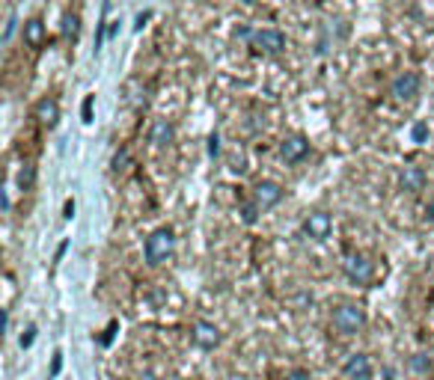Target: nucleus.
I'll list each match as a JSON object with an SVG mask.
<instances>
[{
	"instance_id": "18",
	"label": "nucleus",
	"mask_w": 434,
	"mask_h": 380,
	"mask_svg": "<svg viewBox=\"0 0 434 380\" xmlns=\"http://www.w3.org/2000/svg\"><path fill=\"white\" fill-rule=\"evenodd\" d=\"M33 181H36V167H33V163H27V167L18 173V185H21V190L33 188Z\"/></svg>"
},
{
	"instance_id": "30",
	"label": "nucleus",
	"mask_w": 434,
	"mask_h": 380,
	"mask_svg": "<svg viewBox=\"0 0 434 380\" xmlns=\"http://www.w3.org/2000/svg\"><path fill=\"white\" fill-rule=\"evenodd\" d=\"M241 4H256V0H241Z\"/></svg>"
},
{
	"instance_id": "24",
	"label": "nucleus",
	"mask_w": 434,
	"mask_h": 380,
	"mask_svg": "<svg viewBox=\"0 0 434 380\" xmlns=\"http://www.w3.org/2000/svg\"><path fill=\"white\" fill-rule=\"evenodd\" d=\"M149 18H152V12H140V15H137V24H134V30H143Z\"/></svg>"
},
{
	"instance_id": "16",
	"label": "nucleus",
	"mask_w": 434,
	"mask_h": 380,
	"mask_svg": "<svg viewBox=\"0 0 434 380\" xmlns=\"http://www.w3.org/2000/svg\"><path fill=\"white\" fill-rule=\"evenodd\" d=\"M259 214H262V208L253 202V200H250V202H244L241 205V220L247 223V226H253L256 220H259Z\"/></svg>"
},
{
	"instance_id": "7",
	"label": "nucleus",
	"mask_w": 434,
	"mask_h": 380,
	"mask_svg": "<svg viewBox=\"0 0 434 380\" xmlns=\"http://www.w3.org/2000/svg\"><path fill=\"white\" fill-rule=\"evenodd\" d=\"M372 273H375V264L366 259L363 253H351L345 259V276L351 279V283H357V286H366L372 279Z\"/></svg>"
},
{
	"instance_id": "11",
	"label": "nucleus",
	"mask_w": 434,
	"mask_h": 380,
	"mask_svg": "<svg viewBox=\"0 0 434 380\" xmlns=\"http://www.w3.org/2000/svg\"><path fill=\"white\" fill-rule=\"evenodd\" d=\"M173 140H176V125L170 119H155L152 128H149V143L155 148H166L173 146Z\"/></svg>"
},
{
	"instance_id": "29",
	"label": "nucleus",
	"mask_w": 434,
	"mask_h": 380,
	"mask_svg": "<svg viewBox=\"0 0 434 380\" xmlns=\"http://www.w3.org/2000/svg\"><path fill=\"white\" fill-rule=\"evenodd\" d=\"M425 214H428V220H431V223H434V200H431V202H428V208H425Z\"/></svg>"
},
{
	"instance_id": "14",
	"label": "nucleus",
	"mask_w": 434,
	"mask_h": 380,
	"mask_svg": "<svg viewBox=\"0 0 434 380\" xmlns=\"http://www.w3.org/2000/svg\"><path fill=\"white\" fill-rule=\"evenodd\" d=\"M21 36H24V45H27V48H42L45 39H48L45 21H42V18H30V21H24Z\"/></svg>"
},
{
	"instance_id": "26",
	"label": "nucleus",
	"mask_w": 434,
	"mask_h": 380,
	"mask_svg": "<svg viewBox=\"0 0 434 380\" xmlns=\"http://www.w3.org/2000/svg\"><path fill=\"white\" fill-rule=\"evenodd\" d=\"M63 217H65V220H72V217H75V202H72V200L65 202V214H63Z\"/></svg>"
},
{
	"instance_id": "3",
	"label": "nucleus",
	"mask_w": 434,
	"mask_h": 380,
	"mask_svg": "<svg viewBox=\"0 0 434 380\" xmlns=\"http://www.w3.org/2000/svg\"><path fill=\"white\" fill-rule=\"evenodd\" d=\"M250 48L256 54H265V57H277L286 51V33L277 30V27H262V30H253V36L247 39Z\"/></svg>"
},
{
	"instance_id": "25",
	"label": "nucleus",
	"mask_w": 434,
	"mask_h": 380,
	"mask_svg": "<svg viewBox=\"0 0 434 380\" xmlns=\"http://www.w3.org/2000/svg\"><path fill=\"white\" fill-rule=\"evenodd\" d=\"M286 380H309V374H307V371H300V369H297V371H292V374H289V377H286Z\"/></svg>"
},
{
	"instance_id": "17",
	"label": "nucleus",
	"mask_w": 434,
	"mask_h": 380,
	"mask_svg": "<svg viewBox=\"0 0 434 380\" xmlns=\"http://www.w3.org/2000/svg\"><path fill=\"white\" fill-rule=\"evenodd\" d=\"M411 369H413L416 374H428V371H431V357H428V354H413V357H411Z\"/></svg>"
},
{
	"instance_id": "22",
	"label": "nucleus",
	"mask_w": 434,
	"mask_h": 380,
	"mask_svg": "<svg viewBox=\"0 0 434 380\" xmlns=\"http://www.w3.org/2000/svg\"><path fill=\"white\" fill-rule=\"evenodd\" d=\"M92 102H95V98L87 95V102H83V122H92Z\"/></svg>"
},
{
	"instance_id": "23",
	"label": "nucleus",
	"mask_w": 434,
	"mask_h": 380,
	"mask_svg": "<svg viewBox=\"0 0 434 380\" xmlns=\"http://www.w3.org/2000/svg\"><path fill=\"white\" fill-rule=\"evenodd\" d=\"M15 24H18V18H15V15H9V21H6V30H4V42H9V39H12V33H15Z\"/></svg>"
},
{
	"instance_id": "8",
	"label": "nucleus",
	"mask_w": 434,
	"mask_h": 380,
	"mask_svg": "<svg viewBox=\"0 0 434 380\" xmlns=\"http://www.w3.org/2000/svg\"><path fill=\"white\" fill-rule=\"evenodd\" d=\"M191 339L199 351H214L221 344V330H217L211 321H196L191 330Z\"/></svg>"
},
{
	"instance_id": "1",
	"label": "nucleus",
	"mask_w": 434,
	"mask_h": 380,
	"mask_svg": "<svg viewBox=\"0 0 434 380\" xmlns=\"http://www.w3.org/2000/svg\"><path fill=\"white\" fill-rule=\"evenodd\" d=\"M173 250H176V232L170 226H161L146 238V250L143 253H146V261L152 264V268H158V264H164L166 259L173 256Z\"/></svg>"
},
{
	"instance_id": "21",
	"label": "nucleus",
	"mask_w": 434,
	"mask_h": 380,
	"mask_svg": "<svg viewBox=\"0 0 434 380\" xmlns=\"http://www.w3.org/2000/svg\"><path fill=\"white\" fill-rule=\"evenodd\" d=\"M208 155H211V158L221 155V137H217V134L208 137Z\"/></svg>"
},
{
	"instance_id": "6",
	"label": "nucleus",
	"mask_w": 434,
	"mask_h": 380,
	"mask_svg": "<svg viewBox=\"0 0 434 380\" xmlns=\"http://www.w3.org/2000/svg\"><path fill=\"white\" fill-rule=\"evenodd\" d=\"M300 229H304V235L312 241H327L333 232V217L327 211H312V214H307V220Z\"/></svg>"
},
{
	"instance_id": "9",
	"label": "nucleus",
	"mask_w": 434,
	"mask_h": 380,
	"mask_svg": "<svg viewBox=\"0 0 434 380\" xmlns=\"http://www.w3.org/2000/svg\"><path fill=\"white\" fill-rule=\"evenodd\" d=\"M309 155V140L307 137H300V134H292L280 143V158L286 161V163H300Z\"/></svg>"
},
{
	"instance_id": "19",
	"label": "nucleus",
	"mask_w": 434,
	"mask_h": 380,
	"mask_svg": "<svg viewBox=\"0 0 434 380\" xmlns=\"http://www.w3.org/2000/svg\"><path fill=\"white\" fill-rule=\"evenodd\" d=\"M411 140H413V143H425V140H428V125H425V122H416V125L411 128Z\"/></svg>"
},
{
	"instance_id": "15",
	"label": "nucleus",
	"mask_w": 434,
	"mask_h": 380,
	"mask_svg": "<svg viewBox=\"0 0 434 380\" xmlns=\"http://www.w3.org/2000/svg\"><path fill=\"white\" fill-rule=\"evenodd\" d=\"M78 33H80V18H78V15H65V18H63V36L75 42Z\"/></svg>"
},
{
	"instance_id": "28",
	"label": "nucleus",
	"mask_w": 434,
	"mask_h": 380,
	"mask_svg": "<svg viewBox=\"0 0 434 380\" xmlns=\"http://www.w3.org/2000/svg\"><path fill=\"white\" fill-rule=\"evenodd\" d=\"M9 208H12V200H9V193H4V214H9Z\"/></svg>"
},
{
	"instance_id": "10",
	"label": "nucleus",
	"mask_w": 434,
	"mask_h": 380,
	"mask_svg": "<svg viewBox=\"0 0 434 380\" xmlns=\"http://www.w3.org/2000/svg\"><path fill=\"white\" fill-rule=\"evenodd\" d=\"M342 371H345V377H348V380H372L375 366H372V359L366 357V354H351V357L345 359Z\"/></svg>"
},
{
	"instance_id": "20",
	"label": "nucleus",
	"mask_w": 434,
	"mask_h": 380,
	"mask_svg": "<svg viewBox=\"0 0 434 380\" xmlns=\"http://www.w3.org/2000/svg\"><path fill=\"white\" fill-rule=\"evenodd\" d=\"M33 339H36V327L30 324V327L24 330V336H21V348H30V344H33Z\"/></svg>"
},
{
	"instance_id": "5",
	"label": "nucleus",
	"mask_w": 434,
	"mask_h": 380,
	"mask_svg": "<svg viewBox=\"0 0 434 380\" xmlns=\"http://www.w3.org/2000/svg\"><path fill=\"white\" fill-rule=\"evenodd\" d=\"M282 196H286V190H282L280 181H271V178H262L256 181V188H253V202L262 208V211H271L282 202Z\"/></svg>"
},
{
	"instance_id": "2",
	"label": "nucleus",
	"mask_w": 434,
	"mask_h": 380,
	"mask_svg": "<svg viewBox=\"0 0 434 380\" xmlns=\"http://www.w3.org/2000/svg\"><path fill=\"white\" fill-rule=\"evenodd\" d=\"M366 327V309L360 303H342L333 309V330L339 336H357Z\"/></svg>"
},
{
	"instance_id": "27",
	"label": "nucleus",
	"mask_w": 434,
	"mask_h": 380,
	"mask_svg": "<svg viewBox=\"0 0 434 380\" xmlns=\"http://www.w3.org/2000/svg\"><path fill=\"white\" fill-rule=\"evenodd\" d=\"M63 369V354H54V369H51V374H57Z\"/></svg>"
},
{
	"instance_id": "12",
	"label": "nucleus",
	"mask_w": 434,
	"mask_h": 380,
	"mask_svg": "<svg viewBox=\"0 0 434 380\" xmlns=\"http://www.w3.org/2000/svg\"><path fill=\"white\" fill-rule=\"evenodd\" d=\"M33 116L39 119V125H45V128H54L57 122H60V104L54 102V98H39L36 104H33Z\"/></svg>"
},
{
	"instance_id": "13",
	"label": "nucleus",
	"mask_w": 434,
	"mask_h": 380,
	"mask_svg": "<svg viewBox=\"0 0 434 380\" xmlns=\"http://www.w3.org/2000/svg\"><path fill=\"white\" fill-rule=\"evenodd\" d=\"M398 185H402L405 193H420L428 185V175L423 167H405L402 175H398Z\"/></svg>"
},
{
	"instance_id": "4",
	"label": "nucleus",
	"mask_w": 434,
	"mask_h": 380,
	"mask_svg": "<svg viewBox=\"0 0 434 380\" xmlns=\"http://www.w3.org/2000/svg\"><path fill=\"white\" fill-rule=\"evenodd\" d=\"M420 89H423V77L416 75V72L396 75L393 84H390V95L396 98V102H413V98L420 95Z\"/></svg>"
}]
</instances>
